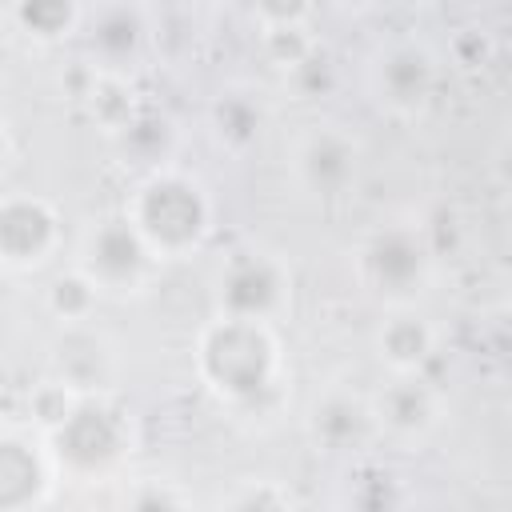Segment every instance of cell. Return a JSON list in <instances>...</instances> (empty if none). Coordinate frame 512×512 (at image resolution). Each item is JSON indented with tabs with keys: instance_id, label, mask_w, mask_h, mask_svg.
Masks as SVG:
<instances>
[{
	"instance_id": "1",
	"label": "cell",
	"mask_w": 512,
	"mask_h": 512,
	"mask_svg": "<svg viewBox=\"0 0 512 512\" xmlns=\"http://www.w3.org/2000/svg\"><path fill=\"white\" fill-rule=\"evenodd\" d=\"M192 356L204 388L236 412H260L264 404H272V396L284 384L276 332L256 320L216 316L212 324L200 328Z\"/></svg>"
},
{
	"instance_id": "2",
	"label": "cell",
	"mask_w": 512,
	"mask_h": 512,
	"mask_svg": "<svg viewBox=\"0 0 512 512\" xmlns=\"http://www.w3.org/2000/svg\"><path fill=\"white\" fill-rule=\"evenodd\" d=\"M124 212L140 228V236L156 252V260H184L212 232V204H208L204 188L192 176L168 172V168L148 172L136 184V192L128 196Z\"/></svg>"
},
{
	"instance_id": "3",
	"label": "cell",
	"mask_w": 512,
	"mask_h": 512,
	"mask_svg": "<svg viewBox=\"0 0 512 512\" xmlns=\"http://www.w3.org/2000/svg\"><path fill=\"white\" fill-rule=\"evenodd\" d=\"M356 280L384 304L408 308L432 280V240L420 224L388 220L356 248Z\"/></svg>"
},
{
	"instance_id": "4",
	"label": "cell",
	"mask_w": 512,
	"mask_h": 512,
	"mask_svg": "<svg viewBox=\"0 0 512 512\" xmlns=\"http://www.w3.org/2000/svg\"><path fill=\"white\" fill-rule=\"evenodd\" d=\"M52 460L72 480H100L112 476L132 452L128 416L108 404L104 396H84L76 412L48 436Z\"/></svg>"
},
{
	"instance_id": "5",
	"label": "cell",
	"mask_w": 512,
	"mask_h": 512,
	"mask_svg": "<svg viewBox=\"0 0 512 512\" xmlns=\"http://www.w3.org/2000/svg\"><path fill=\"white\" fill-rule=\"evenodd\" d=\"M156 252L144 244L140 228L128 220V212L100 216L76 252V268L108 296H136L156 276Z\"/></svg>"
},
{
	"instance_id": "6",
	"label": "cell",
	"mask_w": 512,
	"mask_h": 512,
	"mask_svg": "<svg viewBox=\"0 0 512 512\" xmlns=\"http://www.w3.org/2000/svg\"><path fill=\"white\" fill-rule=\"evenodd\" d=\"M288 296H292V276L276 252L244 248L220 264V276H216L220 316L268 324L288 308Z\"/></svg>"
},
{
	"instance_id": "7",
	"label": "cell",
	"mask_w": 512,
	"mask_h": 512,
	"mask_svg": "<svg viewBox=\"0 0 512 512\" xmlns=\"http://www.w3.org/2000/svg\"><path fill=\"white\" fill-rule=\"evenodd\" d=\"M292 176L316 200H340L356 188L360 176V148L348 132L324 124L296 140L292 148Z\"/></svg>"
},
{
	"instance_id": "8",
	"label": "cell",
	"mask_w": 512,
	"mask_h": 512,
	"mask_svg": "<svg viewBox=\"0 0 512 512\" xmlns=\"http://www.w3.org/2000/svg\"><path fill=\"white\" fill-rule=\"evenodd\" d=\"M440 80L436 56L416 40H396L376 52L372 60V92L396 116H416L432 104Z\"/></svg>"
},
{
	"instance_id": "9",
	"label": "cell",
	"mask_w": 512,
	"mask_h": 512,
	"mask_svg": "<svg viewBox=\"0 0 512 512\" xmlns=\"http://www.w3.org/2000/svg\"><path fill=\"white\" fill-rule=\"evenodd\" d=\"M56 460L48 436L40 432H4L0 436V512H40L52 492Z\"/></svg>"
},
{
	"instance_id": "10",
	"label": "cell",
	"mask_w": 512,
	"mask_h": 512,
	"mask_svg": "<svg viewBox=\"0 0 512 512\" xmlns=\"http://www.w3.org/2000/svg\"><path fill=\"white\" fill-rule=\"evenodd\" d=\"M84 48L92 60V72L104 76H128V68L148 48V8L140 4H100L84 16Z\"/></svg>"
},
{
	"instance_id": "11",
	"label": "cell",
	"mask_w": 512,
	"mask_h": 512,
	"mask_svg": "<svg viewBox=\"0 0 512 512\" xmlns=\"http://www.w3.org/2000/svg\"><path fill=\"white\" fill-rule=\"evenodd\" d=\"M60 244V212L52 200L20 192L0 204V260L12 272L40 268Z\"/></svg>"
},
{
	"instance_id": "12",
	"label": "cell",
	"mask_w": 512,
	"mask_h": 512,
	"mask_svg": "<svg viewBox=\"0 0 512 512\" xmlns=\"http://www.w3.org/2000/svg\"><path fill=\"white\" fill-rule=\"evenodd\" d=\"M372 416H376L380 436L400 440V444H416L436 428L440 396L432 392V384L420 372L416 376H388V384L372 396Z\"/></svg>"
},
{
	"instance_id": "13",
	"label": "cell",
	"mask_w": 512,
	"mask_h": 512,
	"mask_svg": "<svg viewBox=\"0 0 512 512\" xmlns=\"http://www.w3.org/2000/svg\"><path fill=\"white\" fill-rule=\"evenodd\" d=\"M308 436L324 452H360V448H368L372 436H380L376 416H372V400L352 396L344 388H332V392L316 396V404L308 412Z\"/></svg>"
},
{
	"instance_id": "14",
	"label": "cell",
	"mask_w": 512,
	"mask_h": 512,
	"mask_svg": "<svg viewBox=\"0 0 512 512\" xmlns=\"http://www.w3.org/2000/svg\"><path fill=\"white\" fill-rule=\"evenodd\" d=\"M112 372H116V356L100 332H92L88 324L60 332V340L52 348V376L56 380H64L80 396H104V388L112 384Z\"/></svg>"
},
{
	"instance_id": "15",
	"label": "cell",
	"mask_w": 512,
	"mask_h": 512,
	"mask_svg": "<svg viewBox=\"0 0 512 512\" xmlns=\"http://www.w3.org/2000/svg\"><path fill=\"white\" fill-rule=\"evenodd\" d=\"M312 16H316L312 4H256L252 8L260 48L284 76H292L300 64H308L320 52L312 40Z\"/></svg>"
},
{
	"instance_id": "16",
	"label": "cell",
	"mask_w": 512,
	"mask_h": 512,
	"mask_svg": "<svg viewBox=\"0 0 512 512\" xmlns=\"http://www.w3.org/2000/svg\"><path fill=\"white\" fill-rule=\"evenodd\" d=\"M376 356L392 376H416L436 356V328L416 308H396L376 328Z\"/></svg>"
},
{
	"instance_id": "17",
	"label": "cell",
	"mask_w": 512,
	"mask_h": 512,
	"mask_svg": "<svg viewBox=\"0 0 512 512\" xmlns=\"http://www.w3.org/2000/svg\"><path fill=\"white\" fill-rule=\"evenodd\" d=\"M264 124H268L264 104H260L252 92H244V88L220 92V96L212 100V108H208V128H212L216 144L228 148V152H248V148H256V140L264 136Z\"/></svg>"
},
{
	"instance_id": "18",
	"label": "cell",
	"mask_w": 512,
	"mask_h": 512,
	"mask_svg": "<svg viewBox=\"0 0 512 512\" xmlns=\"http://www.w3.org/2000/svg\"><path fill=\"white\" fill-rule=\"evenodd\" d=\"M88 8L72 0H16L8 4V24L24 32L32 44H56L84 28Z\"/></svg>"
},
{
	"instance_id": "19",
	"label": "cell",
	"mask_w": 512,
	"mask_h": 512,
	"mask_svg": "<svg viewBox=\"0 0 512 512\" xmlns=\"http://www.w3.org/2000/svg\"><path fill=\"white\" fill-rule=\"evenodd\" d=\"M116 144H120L124 156H132V160H140V164H160V160L172 152V144H176V128H172L168 116L140 108V112L116 132Z\"/></svg>"
},
{
	"instance_id": "20",
	"label": "cell",
	"mask_w": 512,
	"mask_h": 512,
	"mask_svg": "<svg viewBox=\"0 0 512 512\" xmlns=\"http://www.w3.org/2000/svg\"><path fill=\"white\" fill-rule=\"evenodd\" d=\"M100 288L80 272V268H72V272H60L52 284H48V312L64 324V328H76V324H88V316L96 312V304H100Z\"/></svg>"
},
{
	"instance_id": "21",
	"label": "cell",
	"mask_w": 512,
	"mask_h": 512,
	"mask_svg": "<svg viewBox=\"0 0 512 512\" xmlns=\"http://www.w3.org/2000/svg\"><path fill=\"white\" fill-rule=\"evenodd\" d=\"M84 104H88L92 120H100L112 136L140 112L128 76H104V72H92V84H88V92H84Z\"/></svg>"
},
{
	"instance_id": "22",
	"label": "cell",
	"mask_w": 512,
	"mask_h": 512,
	"mask_svg": "<svg viewBox=\"0 0 512 512\" xmlns=\"http://www.w3.org/2000/svg\"><path fill=\"white\" fill-rule=\"evenodd\" d=\"M348 512H400V480L380 464H360L348 484Z\"/></svg>"
},
{
	"instance_id": "23",
	"label": "cell",
	"mask_w": 512,
	"mask_h": 512,
	"mask_svg": "<svg viewBox=\"0 0 512 512\" xmlns=\"http://www.w3.org/2000/svg\"><path fill=\"white\" fill-rule=\"evenodd\" d=\"M80 400H84V396L72 392V388H68L64 380H56V376L32 384V392H28V420H32V432L52 436V432L76 412Z\"/></svg>"
},
{
	"instance_id": "24",
	"label": "cell",
	"mask_w": 512,
	"mask_h": 512,
	"mask_svg": "<svg viewBox=\"0 0 512 512\" xmlns=\"http://www.w3.org/2000/svg\"><path fill=\"white\" fill-rule=\"evenodd\" d=\"M220 512H292V496L276 480H252L236 488Z\"/></svg>"
},
{
	"instance_id": "25",
	"label": "cell",
	"mask_w": 512,
	"mask_h": 512,
	"mask_svg": "<svg viewBox=\"0 0 512 512\" xmlns=\"http://www.w3.org/2000/svg\"><path fill=\"white\" fill-rule=\"evenodd\" d=\"M120 512H184V496L172 480H136Z\"/></svg>"
},
{
	"instance_id": "26",
	"label": "cell",
	"mask_w": 512,
	"mask_h": 512,
	"mask_svg": "<svg viewBox=\"0 0 512 512\" xmlns=\"http://www.w3.org/2000/svg\"><path fill=\"white\" fill-rule=\"evenodd\" d=\"M492 168H496V180H500V188L512 196V132L500 140V148H496V160H492Z\"/></svg>"
}]
</instances>
